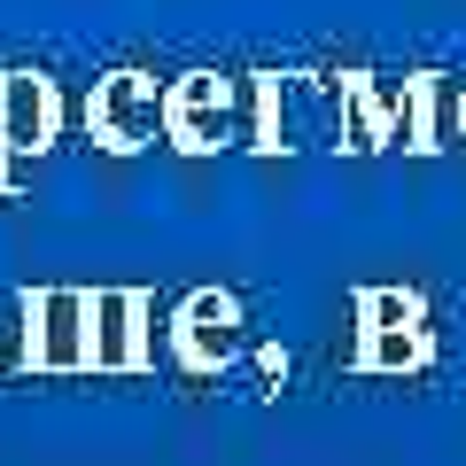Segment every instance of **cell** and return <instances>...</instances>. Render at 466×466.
Instances as JSON below:
<instances>
[{
  "mask_svg": "<svg viewBox=\"0 0 466 466\" xmlns=\"http://www.w3.org/2000/svg\"><path fill=\"white\" fill-rule=\"evenodd\" d=\"M0 133L8 140H39L47 133V94H39L32 78H16L8 94H0Z\"/></svg>",
  "mask_w": 466,
  "mask_h": 466,
  "instance_id": "6da1fadb",
  "label": "cell"
}]
</instances>
